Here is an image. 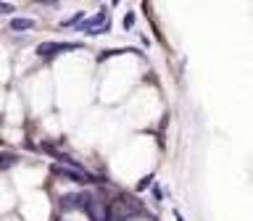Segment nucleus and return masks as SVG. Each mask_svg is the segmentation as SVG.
Returning a JSON list of instances; mask_svg holds the SVG:
<instances>
[{
	"instance_id": "obj_10",
	"label": "nucleus",
	"mask_w": 253,
	"mask_h": 221,
	"mask_svg": "<svg viewBox=\"0 0 253 221\" xmlns=\"http://www.w3.org/2000/svg\"><path fill=\"white\" fill-rule=\"evenodd\" d=\"M0 145H3V140H0Z\"/></svg>"
},
{
	"instance_id": "obj_6",
	"label": "nucleus",
	"mask_w": 253,
	"mask_h": 221,
	"mask_svg": "<svg viewBox=\"0 0 253 221\" xmlns=\"http://www.w3.org/2000/svg\"><path fill=\"white\" fill-rule=\"evenodd\" d=\"M19 163V155H13V153H5V155H0V171H5V169H11V166Z\"/></svg>"
},
{
	"instance_id": "obj_2",
	"label": "nucleus",
	"mask_w": 253,
	"mask_h": 221,
	"mask_svg": "<svg viewBox=\"0 0 253 221\" xmlns=\"http://www.w3.org/2000/svg\"><path fill=\"white\" fill-rule=\"evenodd\" d=\"M79 32H84V35H103V32H108V13L100 11L95 13L92 19H87L79 24Z\"/></svg>"
},
{
	"instance_id": "obj_5",
	"label": "nucleus",
	"mask_w": 253,
	"mask_h": 221,
	"mask_svg": "<svg viewBox=\"0 0 253 221\" xmlns=\"http://www.w3.org/2000/svg\"><path fill=\"white\" fill-rule=\"evenodd\" d=\"M11 29L13 32H29V29H35V21L32 19H11Z\"/></svg>"
},
{
	"instance_id": "obj_9",
	"label": "nucleus",
	"mask_w": 253,
	"mask_h": 221,
	"mask_svg": "<svg viewBox=\"0 0 253 221\" xmlns=\"http://www.w3.org/2000/svg\"><path fill=\"white\" fill-rule=\"evenodd\" d=\"M58 221H69V219H58Z\"/></svg>"
},
{
	"instance_id": "obj_1",
	"label": "nucleus",
	"mask_w": 253,
	"mask_h": 221,
	"mask_svg": "<svg viewBox=\"0 0 253 221\" xmlns=\"http://www.w3.org/2000/svg\"><path fill=\"white\" fill-rule=\"evenodd\" d=\"M53 174H58L63 179H71L77 184H92V182H103L100 177H95L90 171H82V169H69V166H53Z\"/></svg>"
},
{
	"instance_id": "obj_7",
	"label": "nucleus",
	"mask_w": 253,
	"mask_h": 221,
	"mask_svg": "<svg viewBox=\"0 0 253 221\" xmlns=\"http://www.w3.org/2000/svg\"><path fill=\"white\" fill-rule=\"evenodd\" d=\"M11 11H13L11 3H0V13H11Z\"/></svg>"
},
{
	"instance_id": "obj_3",
	"label": "nucleus",
	"mask_w": 253,
	"mask_h": 221,
	"mask_svg": "<svg viewBox=\"0 0 253 221\" xmlns=\"http://www.w3.org/2000/svg\"><path fill=\"white\" fill-rule=\"evenodd\" d=\"M79 42H40L37 45V55L40 58H53L63 50H77Z\"/></svg>"
},
{
	"instance_id": "obj_4",
	"label": "nucleus",
	"mask_w": 253,
	"mask_h": 221,
	"mask_svg": "<svg viewBox=\"0 0 253 221\" xmlns=\"http://www.w3.org/2000/svg\"><path fill=\"white\" fill-rule=\"evenodd\" d=\"M58 205H61V211H63V213L77 211V208H79V203H77V192H66V195H61Z\"/></svg>"
},
{
	"instance_id": "obj_8",
	"label": "nucleus",
	"mask_w": 253,
	"mask_h": 221,
	"mask_svg": "<svg viewBox=\"0 0 253 221\" xmlns=\"http://www.w3.org/2000/svg\"><path fill=\"white\" fill-rule=\"evenodd\" d=\"M150 179H153V177H145V179H142V182H140V184H137V189H145V187L150 184Z\"/></svg>"
}]
</instances>
